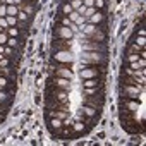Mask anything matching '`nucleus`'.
Wrapping results in <instances>:
<instances>
[{
    "label": "nucleus",
    "instance_id": "nucleus-1",
    "mask_svg": "<svg viewBox=\"0 0 146 146\" xmlns=\"http://www.w3.org/2000/svg\"><path fill=\"white\" fill-rule=\"evenodd\" d=\"M53 35H55L57 38H62V40H70L72 36H74V31H72L70 28H67V26L57 24V26H55V31H53Z\"/></svg>",
    "mask_w": 146,
    "mask_h": 146
},
{
    "label": "nucleus",
    "instance_id": "nucleus-2",
    "mask_svg": "<svg viewBox=\"0 0 146 146\" xmlns=\"http://www.w3.org/2000/svg\"><path fill=\"white\" fill-rule=\"evenodd\" d=\"M52 55H53V60H57V62H62V64H70L72 62L70 50H57V52H52Z\"/></svg>",
    "mask_w": 146,
    "mask_h": 146
},
{
    "label": "nucleus",
    "instance_id": "nucleus-3",
    "mask_svg": "<svg viewBox=\"0 0 146 146\" xmlns=\"http://www.w3.org/2000/svg\"><path fill=\"white\" fill-rule=\"evenodd\" d=\"M52 86H57V88H64V90H70V79H65V78H52Z\"/></svg>",
    "mask_w": 146,
    "mask_h": 146
},
{
    "label": "nucleus",
    "instance_id": "nucleus-4",
    "mask_svg": "<svg viewBox=\"0 0 146 146\" xmlns=\"http://www.w3.org/2000/svg\"><path fill=\"white\" fill-rule=\"evenodd\" d=\"M96 76H98V69H95V67H86V69L81 70L83 79H91V78H96Z\"/></svg>",
    "mask_w": 146,
    "mask_h": 146
},
{
    "label": "nucleus",
    "instance_id": "nucleus-5",
    "mask_svg": "<svg viewBox=\"0 0 146 146\" xmlns=\"http://www.w3.org/2000/svg\"><path fill=\"white\" fill-rule=\"evenodd\" d=\"M55 74H57V78L72 79V70H70V69H65V67H58V69H55Z\"/></svg>",
    "mask_w": 146,
    "mask_h": 146
},
{
    "label": "nucleus",
    "instance_id": "nucleus-6",
    "mask_svg": "<svg viewBox=\"0 0 146 146\" xmlns=\"http://www.w3.org/2000/svg\"><path fill=\"white\" fill-rule=\"evenodd\" d=\"M58 45H52V52H57V50H69L70 48V43H67V41H64V40H58L57 41Z\"/></svg>",
    "mask_w": 146,
    "mask_h": 146
},
{
    "label": "nucleus",
    "instance_id": "nucleus-7",
    "mask_svg": "<svg viewBox=\"0 0 146 146\" xmlns=\"http://www.w3.org/2000/svg\"><path fill=\"white\" fill-rule=\"evenodd\" d=\"M83 58L93 60V62H100V60H102V57H100L98 52H84V53H83Z\"/></svg>",
    "mask_w": 146,
    "mask_h": 146
},
{
    "label": "nucleus",
    "instance_id": "nucleus-8",
    "mask_svg": "<svg viewBox=\"0 0 146 146\" xmlns=\"http://www.w3.org/2000/svg\"><path fill=\"white\" fill-rule=\"evenodd\" d=\"M88 19H90L91 24H100V23L103 21V14H102V11H96V12H95L91 17H88Z\"/></svg>",
    "mask_w": 146,
    "mask_h": 146
},
{
    "label": "nucleus",
    "instance_id": "nucleus-9",
    "mask_svg": "<svg viewBox=\"0 0 146 146\" xmlns=\"http://www.w3.org/2000/svg\"><path fill=\"white\" fill-rule=\"evenodd\" d=\"M81 31H83V35L84 36H90V35H93L95 31H96V28H95V24H86V26H81Z\"/></svg>",
    "mask_w": 146,
    "mask_h": 146
},
{
    "label": "nucleus",
    "instance_id": "nucleus-10",
    "mask_svg": "<svg viewBox=\"0 0 146 146\" xmlns=\"http://www.w3.org/2000/svg\"><path fill=\"white\" fill-rule=\"evenodd\" d=\"M83 112H84L88 117H96V115L100 113L96 108H93V107H90V105H86V103H84V107H83Z\"/></svg>",
    "mask_w": 146,
    "mask_h": 146
},
{
    "label": "nucleus",
    "instance_id": "nucleus-11",
    "mask_svg": "<svg viewBox=\"0 0 146 146\" xmlns=\"http://www.w3.org/2000/svg\"><path fill=\"white\" fill-rule=\"evenodd\" d=\"M48 124H50V129H60V127H64L62 120L57 119V117H52V119L48 120Z\"/></svg>",
    "mask_w": 146,
    "mask_h": 146
},
{
    "label": "nucleus",
    "instance_id": "nucleus-12",
    "mask_svg": "<svg viewBox=\"0 0 146 146\" xmlns=\"http://www.w3.org/2000/svg\"><path fill=\"white\" fill-rule=\"evenodd\" d=\"M17 9H19V11H24V12H26V14H28L29 17H31V16L35 14V7H33V5H26V4H21V5H19Z\"/></svg>",
    "mask_w": 146,
    "mask_h": 146
},
{
    "label": "nucleus",
    "instance_id": "nucleus-13",
    "mask_svg": "<svg viewBox=\"0 0 146 146\" xmlns=\"http://www.w3.org/2000/svg\"><path fill=\"white\" fill-rule=\"evenodd\" d=\"M5 31H7V35H9V36H14V38L21 36V29H19L17 26H11V28H7Z\"/></svg>",
    "mask_w": 146,
    "mask_h": 146
},
{
    "label": "nucleus",
    "instance_id": "nucleus-14",
    "mask_svg": "<svg viewBox=\"0 0 146 146\" xmlns=\"http://www.w3.org/2000/svg\"><path fill=\"white\" fill-rule=\"evenodd\" d=\"M50 117H57V119H60V120H65L69 115H67V112H64V110H53V112L50 113Z\"/></svg>",
    "mask_w": 146,
    "mask_h": 146
},
{
    "label": "nucleus",
    "instance_id": "nucleus-15",
    "mask_svg": "<svg viewBox=\"0 0 146 146\" xmlns=\"http://www.w3.org/2000/svg\"><path fill=\"white\" fill-rule=\"evenodd\" d=\"M98 86V81L95 79V78H91V79H84V88H96Z\"/></svg>",
    "mask_w": 146,
    "mask_h": 146
},
{
    "label": "nucleus",
    "instance_id": "nucleus-16",
    "mask_svg": "<svg viewBox=\"0 0 146 146\" xmlns=\"http://www.w3.org/2000/svg\"><path fill=\"white\" fill-rule=\"evenodd\" d=\"M17 12H19V9H17L14 4L7 5V16H17Z\"/></svg>",
    "mask_w": 146,
    "mask_h": 146
},
{
    "label": "nucleus",
    "instance_id": "nucleus-17",
    "mask_svg": "<svg viewBox=\"0 0 146 146\" xmlns=\"http://www.w3.org/2000/svg\"><path fill=\"white\" fill-rule=\"evenodd\" d=\"M5 19H7L9 28L11 26H17V16H5Z\"/></svg>",
    "mask_w": 146,
    "mask_h": 146
},
{
    "label": "nucleus",
    "instance_id": "nucleus-18",
    "mask_svg": "<svg viewBox=\"0 0 146 146\" xmlns=\"http://www.w3.org/2000/svg\"><path fill=\"white\" fill-rule=\"evenodd\" d=\"M7 86H9V79L0 74V90H7Z\"/></svg>",
    "mask_w": 146,
    "mask_h": 146
},
{
    "label": "nucleus",
    "instance_id": "nucleus-19",
    "mask_svg": "<svg viewBox=\"0 0 146 146\" xmlns=\"http://www.w3.org/2000/svg\"><path fill=\"white\" fill-rule=\"evenodd\" d=\"M72 11H74V9L70 7V4H69V2H65V4L62 5V12H64V16H69V14H70Z\"/></svg>",
    "mask_w": 146,
    "mask_h": 146
},
{
    "label": "nucleus",
    "instance_id": "nucleus-20",
    "mask_svg": "<svg viewBox=\"0 0 146 146\" xmlns=\"http://www.w3.org/2000/svg\"><path fill=\"white\" fill-rule=\"evenodd\" d=\"M17 21H26V23H28V21H29V16H28L24 11H19V12H17Z\"/></svg>",
    "mask_w": 146,
    "mask_h": 146
},
{
    "label": "nucleus",
    "instance_id": "nucleus-21",
    "mask_svg": "<svg viewBox=\"0 0 146 146\" xmlns=\"http://www.w3.org/2000/svg\"><path fill=\"white\" fill-rule=\"evenodd\" d=\"M58 23H60V24H62V26H67V28H69V26H70V23H72V21H70V19H69V17H67V16H62V17H58Z\"/></svg>",
    "mask_w": 146,
    "mask_h": 146
},
{
    "label": "nucleus",
    "instance_id": "nucleus-22",
    "mask_svg": "<svg viewBox=\"0 0 146 146\" xmlns=\"http://www.w3.org/2000/svg\"><path fill=\"white\" fill-rule=\"evenodd\" d=\"M5 45H9V46L16 48V46L19 45V41H17V38H14V36H9V40H7V43H5Z\"/></svg>",
    "mask_w": 146,
    "mask_h": 146
},
{
    "label": "nucleus",
    "instance_id": "nucleus-23",
    "mask_svg": "<svg viewBox=\"0 0 146 146\" xmlns=\"http://www.w3.org/2000/svg\"><path fill=\"white\" fill-rule=\"evenodd\" d=\"M7 40H9V35H7V31L4 29L2 33H0V45H5V43H7Z\"/></svg>",
    "mask_w": 146,
    "mask_h": 146
},
{
    "label": "nucleus",
    "instance_id": "nucleus-24",
    "mask_svg": "<svg viewBox=\"0 0 146 146\" xmlns=\"http://www.w3.org/2000/svg\"><path fill=\"white\" fill-rule=\"evenodd\" d=\"M69 4H70V7H72V9L76 11V9H79V7L83 5V0H70Z\"/></svg>",
    "mask_w": 146,
    "mask_h": 146
},
{
    "label": "nucleus",
    "instance_id": "nucleus-25",
    "mask_svg": "<svg viewBox=\"0 0 146 146\" xmlns=\"http://www.w3.org/2000/svg\"><path fill=\"white\" fill-rule=\"evenodd\" d=\"M95 12H96V7H95V5H93V7H86V11H84V17H91Z\"/></svg>",
    "mask_w": 146,
    "mask_h": 146
},
{
    "label": "nucleus",
    "instance_id": "nucleus-26",
    "mask_svg": "<svg viewBox=\"0 0 146 146\" xmlns=\"http://www.w3.org/2000/svg\"><path fill=\"white\" fill-rule=\"evenodd\" d=\"M84 125H86V124L79 120V122H76V124H74V131H76V132H81V131H84Z\"/></svg>",
    "mask_w": 146,
    "mask_h": 146
},
{
    "label": "nucleus",
    "instance_id": "nucleus-27",
    "mask_svg": "<svg viewBox=\"0 0 146 146\" xmlns=\"http://www.w3.org/2000/svg\"><path fill=\"white\" fill-rule=\"evenodd\" d=\"M125 58H127L129 62H136V60H139L141 57H139V53H129V55H127Z\"/></svg>",
    "mask_w": 146,
    "mask_h": 146
},
{
    "label": "nucleus",
    "instance_id": "nucleus-28",
    "mask_svg": "<svg viewBox=\"0 0 146 146\" xmlns=\"http://www.w3.org/2000/svg\"><path fill=\"white\" fill-rule=\"evenodd\" d=\"M9 64H11V60L7 57H0V67H9Z\"/></svg>",
    "mask_w": 146,
    "mask_h": 146
},
{
    "label": "nucleus",
    "instance_id": "nucleus-29",
    "mask_svg": "<svg viewBox=\"0 0 146 146\" xmlns=\"http://www.w3.org/2000/svg\"><path fill=\"white\" fill-rule=\"evenodd\" d=\"M95 7H96V11H102L105 7V0H95Z\"/></svg>",
    "mask_w": 146,
    "mask_h": 146
},
{
    "label": "nucleus",
    "instance_id": "nucleus-30",
    "mask_svg": "<svg viewBox=\"0 0 146 146\" xmlns=\"http://www.w3.org/2000/svg\"><path fill=\"white\" fill-rule=\"evenodd\" d=\"M9 98V93L5 91V90H0V103H2V102H5Z\"/></svg>",
    "mask_w": 146,
    "mask_h": 146
},
{
    "label": "nucleus",
    "instance_id": "nucleus-31",
    "mask_svg": "<svg viewBox=\"0 0 146 146\" xmlns=\"http://www.w3.org/2000/svg\"><path fill=\"white\" fill-rule=\"evenodd\" d=\"M67 17H69V19H70L72 23H76V19L79 17V14H78V11H72V12H70V14H69Z\"/></svg>",
    "mask_w": 146,
    "mask_h": 146
},
{
    "label": "nucleus",
    "instance_id": "nucleus-32",
    "mask_svg": "<svg viewBox=\"0 0 146 146\" xmlns=\"http://www.w3.org/2000/svg\"><path fill=\"white\" fill-rule=\"evenodd\" d=\"M144 43H146L144 36H137V38H136V45H137V46H141V48H143V46H144Z\"/></svg>",
    "mask_w": 146,
    "mask_h": 146
},
{
    "label": "nucleus",
    "instance_id": "nucleus-33",
    "mask_svg": "<svg viewBox=\"0 0 146 146\" xmlns=\"http://www.w3.org/2000/svg\"><path fill=\"white\" fill-rule=\"evenodd\" d=\"M7 16V5H0V17Z\"/></svg>",
    "mask_w": 146,
    "mask_h": 146
},
{
    "label": "nucleus",
    "instance_id": "nucleus-34",
    "mask_svg": "<svg viewBox=\"0 0 146 146\" xmlns=\"http://www.w3.org/2000/svg\"><path fill=\"white\" fill-rule=\"evenodd\" d=\"M84 19H86L84 16H79V17L76 19V23H74V24H78V26H83V24H84Z\"/></svg>",
    "mask_w": 146,
    "mask_h": 146
},
{
    "label": "nucleus",
    "instance_id": "nucleus-35",
    "mask_svg": "<svg viewBox=\"0 0 146 146\" xmlns=\"http://www.w3.org/2000/svg\"><path fill=\"white\" fill-rule=\"evenodd\" d=\"M0 26H2L4 29H7V28H9V24H7V19H5V17H0Z\"/></svg>",
    "mask_w": 146,
    "mask_h": 146
},
{
    "label": "nucleus",
    "instance_id": "nucleus-36",
    "mask_svg": "<svg viewBox=\"0 0 146 146\" xmlns=\"http://www.w3.org/2000/svg\"><path fill=\"white\" fill-rule=\"evenodd\" d=\"M83 5H86V7H93V5H95V0H83Z\"/></svg>",
    "mask_w": 146,
    "mask_h": 146
},
{
    "label": "nucleus",
    "instance_id": "nucleus-37",
    "mask_svg": "<svg viewBox=\"0 0 146 146\" xmlns=\"http://www.w3.org/2000/svg\"><path fill=\"white\" fill-rule=\"evenodd\" d=\"M139 50H143V48L137 46V45H131V52H132V53H139Z\"/></svg>",
    "mask_w": 146,
    "mask_h": 146
},
{
    "label": "nucleus",
    "instance_id": "nucleus-38",
    "mask_svg": "<svg viewBox=\"0 0 146 146\" xmlns=\"http://www.w3.org/2000/svg\"><path fill=\"white\" fill-rule=\"evenodd\" d=\"M76 11H78V14H79V16H84V11H86V5H81V7H79V9H76Z\"/></svg>",
    "mask_w": 146,
    "mask_h": 146
},
{
    "label": "nucleus",
    "instance_id": "nucleus-39",
    "mask_svg": "<svg viewBox=\"0 0 146 146\" xmlns=\"http://www.w3.org/2000/svg\"><path fill=\"white\" fill-rule=\"evenodd\" d=\"M4 53H5V55H12V46H9V45H7V46H5V50H4Z\"/></svg>",
    "mask_w": 146,
    "mask_h": 146
},
{
    "label": "nucleus",
    "instance_id": "nucleus-40",
    "mask_svg": "<svg viewBox=\"0 0 146 146\" xmlns=\"http://www.w3.org/2000/svg\"><path fill=\"white\" fill-rule=\"evenodd\" d=\"M137 35H139V36H144V35H146V29H143V28L137 29Z\"/></svg>",
    "mask_w": 146,
    "mask_h": 146
},
{
    "label": "nucleus",
    "instance_id": "nucleus-41",
    "mask_svg": "<svg viewBox=\"0 0 146 146\" xmlns=\"http://www.w3.org/2000/svg\"><path fill=\"white\" fill-rule=\"evenodd\" d=\"M2 31H4V28H2V26H0V33H2Z\"/></svg>",
    "mask_w": 146,
    "mask_h": 146
},
{
    "label": "nucleus",
    "instance_id": "nucleus-42",
    "mask_svg": "<svg viewBox=\"0 0 146 146\" xmlns=\"http://www.w3.org/2000/svg\"><path fill=\"white\" fill-rule=\"evenodd\" d=\"M69 2H70V0H69Z\"/></svg>",
    "mask_w": 146,
    "mask_h": 146
}]
</instances>
